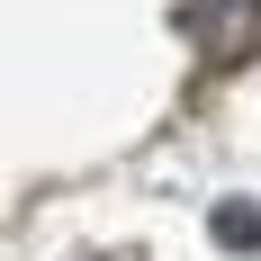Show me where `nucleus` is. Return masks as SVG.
Returning <instances> with one entry per match:
<instances>
[{"mask_svg":"<svg viewBox=\"0 0 261 261\" xmlns=\"http://www.w3.org/2000/svg\"><path fill=\"white\" fill-rule=\"evenodd\" d=\"M216 243L225 252H261V198H225L216 207Z\"/></svg>","mask_w":261,"mask_h":261,"instance_id":"1","label":"nucleus"}]
</instances>
